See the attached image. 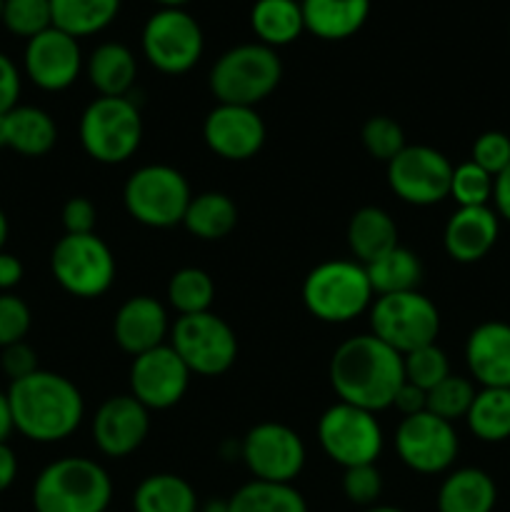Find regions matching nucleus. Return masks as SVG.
Wrapping results in <instances>:
<instances>
[{
	"label": "nucleus",
	"instance_id": "nucleus-10",
	"mask_svg": "<svg viewBox=\"0 0 510 512\" xmlns=\"http://www.w3.org/2000/svg\"><path fill=\"white\" fill-rule=\"evenodd\" d=\"M140 48L145 60L165 75H183L198 65L205 35L185 8H160L145 20Z\"/></svg>",
	"mask_w": 510,
	"mask_h": 512
},
{
	"label": "nucleus",
	"instance_id": "nucleus-8",
	"mask_svg": "<svg viewBox=\"0 0 510 512\" xmlns=\"http://www.w3.org/2000/svg\"><path fill=\"white\" fill-rule=\"evenodd\" d=\"M375 338L383 340L400 355L433 345L440 333V313L420 290L378 295L368 310Z\"/></svg>",
	"mask_w": 510,
	"mask_h": 512
},
{
	"label": "nucleus",
	"instance_id": "nucleus-1",
	"mask_svg": "<svg viewBox=\"0 0 510 512\" xmlns=\"http://www.w3.org/2000/svg\"><path fill=\"white\" fill-rule=\"evenodd\" d=\"M328 378L340 403L380 413L393 408L395 393L405 383L403 355L373 333L355 335L335 348Z\"/></svg>",
	"mask_w": 510,
	"mask_h": 512
},
{
	"label": "nucleus",
	"instance_id": "nucleus-40",
	"mask_svg": "<svg viewBox=\"0 0 510 512\" xmlns=\"http://www.w3.org/2000/svg\"><path fill=\"white\" fill-rule=\"evenodd\" d=\"M360 138H363L370 158L383 160V163H390L405 148L403 128L388 115H373V118L365 120Z\"/></svg>",
	"mask_w": 510,
	"mask_h": 512
},
{
	"label": "nucleus",
	"instance_id": "nucleus-2",
	"mask_svg": "<svg viewBox=\"0 0 510 512\" xmlns=\"http://www.w3.org/2000/svg\"><path fill=\"white\" fill-rule=\"evenodd\" d=\"M13 428L33 443H60L80 428L85 418L83 393L73 380L50 370H35L8 388Z\"/></svg>",
	"mask_w": 510,
	"mask_h": 512
},
{
	"label": "nucleus",
	"instance_id": "nucleus-29",
	"mask_svg": "<svg viewBox=\"0 0 510 512\" xmlns=\"http://www.w3.org/2000/svg\"><path fill=\"white\" fill-rule=\"evenodd\" d=\"M185 230L200 240H223L238 225V205L233 198L218 190L200 193L190 198L183 218Z\"/></svg>",
	"mask_w": 510,
	"mask_h": 512
},
{
	"label": "nucleus",
	"instance_id": "nucleus-20",
	"mask_svg": "<svg viewBox=\"0 0 510 512\" xmlns=\"http://www.w3.org/2000/svg\"><path fill=\"white\" fill-rule=\"evenodd\" d=\"M168 310L160 300L150 295H133L118 308L113 320V338L123 353L138 355L148 350L165 345V338L170 335Z\"/></svg>",
	"mask_w": 510,
	"mask_h": 512
},
{
	"label": "nucleus",
	"instance_id": "nucleus-43",
	"mask_svg": "<svg viewBox=\"0 0 510 512\" xmlns=\"http://www.w3.org/2000/svg\"><path fill=\"white\" fill-rule=\"evenodd\" d=\"M470 160L495 178L510 165V135L500 133V130H488V133L478 135L473 150H470Z\"/></svg>",
	"mask_w": 510,
	"mask_h": 512
},
{
	"label": "nucleus",
	"instance_id": "nucleus-46",
	"mask_svg": "<svg viewBox=\"0 0 510 512\" xmlns=\"http://www.w3.org/2000/svg\"><path fill=\"white\" fill-rule=\"evenodd\" d=\"M20 85H23V78H20L18 65L8 55L0 53V115H5L18 105Z\"/></svg>",
	"mask_w": 510,
	"mask_h": 512
},
{
	"label": "nucleus",
	"instance_id": "nucleus-55",
	"mask_svg": "<svg viewBox=\"0 0 510 512\" xmlns=\"http://www.w3.org/2000/svg\"><path fill=\"white\" fill-rule=\"evenodd\" d=\"M3 5H5V0H0V18H3Z\"/></svg>",
	"mask_w": 510,
	"mask_h": 512
},
{
	"label": "nucleus",
	"instance_id": "nucleus-54",
	"mask_svg": "<svg viewBox=\"0 0 510 512\" xmlns=\"http://www.w3.org/2000/svg\"><path fill=\"white\" fill-rule=\"evenodd\" d=\"M363 512H405V510L393 508V505H373V508H365Z\"/></svg>",
	"mask_w": 510,
	"mask_h": 512
},
{
	"label": "nucleus",
	"instance_id": "nucleus-44",
	"mask_svg": "<svg viewBox=\"0 0 510 512\" xmlns=\"http://www.w3.org/2000/svg\"><path fill=\"white\" fill-rule=\"evenodd\" d=\"M60 220H63V228L68 235H88L95 233V223H98V210H95V203L85 195H75L68 203L63 205V213H60Z\"/></svg>",
	"mask_w": 510,
	"mask_h": 512
},
{
	"label": "nucleus",
	"instance_id": "nucleus-34",
	"mask_svg": "<svg viewBox=\"0 0 510 512\" xmlns=\"http://www.w3.org/2000/svg\"><path fill=\"white\" fill-rule=\"evenodd\" d=\"M228 512H308V503L293 485L250 480L230 495Z\"/></svg>",
	"mask_w": 510,
	"mask_h": 512
},
{
	"label": "nucleus",
	"instance_id": "nucleus-42",
	"mask_svg": "<svg viewBox=\"0 0 510 512\" xmlns=\"http://www.w3.org/2000/svg\"><path fill=\"white\" fill-rule=\"evenodd\" d=\"M30 323H33V315H30L28 303L13 293H0V350L23 343Z\"/></svg>",
	"mask_w": 510,
	"mask_h": 512
},
{
	"label": "nucleus",
	"instance_id": "nucleus-9",
	"mask_svg": "<svg viewBox=\"0 0 510 512\" xmlns=\"http://www.w3.org/2000/svg\"><path fill=\"white\" fill-rule=\"evenodd\" d=\"M53 278L73 298L93 300L110 290L115 280V258L108 243L95 233L68 235L50 253Z\"/></svg>",
	"mask_w": 510,
	"mask_h": 512
},
{
	"label": "nucleus",
	"instance_id": "nucleus-31",
	"mask_svg": "<svg viewBox=\"0 0 510 512\" xmlns=\"http://www.w3.org/2000/svg\"><path fill=\"white\" fill-rule=\"evenodd\" d=\"M120 3L123 0H50L53 28L78 40L103 33L118 18Z\"/></svg>",
	"mask_w": 510,
	"mask_h": 512
},
{
	"label": "nucleus",
	"instance_id": "nucleus-21",
	"mask_svg": "<svg viewBox=\"0 0 510 512\" xmlns=\"http://www.w3.org/2000/svg\"><path fill=\"white\" fill-rule=\"evenodd\" d=\"M465 363L480 388H510V325L485 320L465 343Z\"/></svg>",
	"mask_w": 510,
	"mask_h": 512
},
{
	"label": "nucleus",
	"instance_id": "nucleus-41",
	"mask_svg": "<svg viewBox=\"0 0 510 512\" xmlns=\"http://www.w3.org/2000/svg\"><path fill=\"white\" fill-rule=\"evenodd\" d=\"M343 493L358 508H373L383 493V475L373 465H355L343 473Z\"/></svg>",
	"mask_w": 510,
	"mask_h": 512
},
{
	"label": "nucleus",
	"instance_id": "nucleus-14",
	"mask_svg": "<svg viewBox=\"0 0 510 512\" xmlns=\"http://www.w3.org/2000/svg\"><path fill=\"white\" fill-rule=\"evenodd\" d=\"M453 165L430 145H405L388 163V185L403 203L428 208L450 198Z\"/></svg>",
	"mask_w": 510,
	"mask_h": 512
},
{
	"label": "nucleus",
	"instance_id": "nucleus-3",
	"mask_svg": "<svg viewBox=\"0 0 510 512\" xmlns=\"http://www.w3.org/2000/svg\"><path fill=\"white\" fill-rule=\"evenodd\" d=\"M113 480L90 458H60L33 483L35 512H108Z\"/></svg>",
	"mask_w": 510,
	"mask_h": 512
},
{
	"label": "nucleus",
	"instance_id": "nucleus-37",
	"mask_svg": "<svg viewBox=\"0 0 510 512\" xmlns=\"http://www.w3.org/2000/svg\"><path fill=\"white\" fill-rule=\"evenodd\" d=\"M0 23L5 25L8 33L18 35V38H35V35L53 28L50 0H5Z\"/></svg>",
	"mask_w": 510,
	"mask_h": 512
},
{
	"label": "nucleus",
	"instance_id": "nucleus-53",
	"mask_svg": "<svg viewBox=\"0 0 510 512\" xmlns=\"http://www.w3.org/2000/svg\"><path fill=\"white\" fill-rule=\"evenodd\" d=\"M153 3H158L160 8H183L190 0H153Z\"/></svg>",
	"mask_w": 510,
	"mask_h": 512
},
{
	"label": "nucleus",
	"instance_id": "nucleus-33",
	"mask_svg": "<svg viewBox=\"0 0 510 512\" xmlns=\"http://www.w3.org/2000/svg\"><path fill=\"white\" fill-rule=\"evenodd\" d=\"M470 433L483 443L510 438V388H480L465 415Z\"/></svg>",
	"mask_w": 510,
	"mask_h": 512
},
{
	"label": "nucleus",
	"instance_id": "nucleus-30",
	"mask_svg": "<svg viewBox=\"0 0 510 512\" xmlns=\"http://www.w3.org/2000/svg\"><path fill=\"white\" fill-rule=\"evenodd\" d=\"M135 512H198L193 485L173 473H155L140 480L133 493Z\"/></svg>",
	"mask_w": 510,
	"mask_h": 512
},
{
	"label": "nucleus",
	"instance_id": "nucleus-12",
	"mask_svg": "<svg viewBox=\"0 0 510 512\" xmlns=\"http://www.w3.org/2000/svg\"><path fill=\"white\" fill-rule=\"evenodd\" d=\"M170 345L190 373L218 378L238 360V338L233 328L215 313L180 315L170 328Z\"/></svg>",
	"mask_w": 510,
	"mask_h": 512
},
{
	"label": "nucleus",
	"instance_id": "nucleus-22",
	"mask_svg": "<svg viewBox=\"0 0 510 512\" xmlns=\"http://www.w3.org/2000/svg\"><path fill=\"white\" fill-rule=\"evenodd\" d=\"M498 213L488 205L480 208H458L448 218L443 230L445 253L455 263H478L498 243Z\"/></svg>",
	"mask_w": 510,
	"mask_h": 512
},
{
	"label": "nucleus",
	"instance_id": "nucleus-18",
	"mask_svg": "<svg viewBox=\"0 0 510 512\" xmlns=\"http://www.w3.org/2000/svg\"><path fill=\"white\" fill-rule=\"evenodd\" d=\"M263 118L255 108L218 103L203 123V140L218 158L243 163L255 158L265 145Z\"/></svg>",
	"mask_w": 510,
	"mask_h": 512
},
{
	"label": "nucleus",
	"instance_id": "nucleus-49",
	"mask_svg": "<svg viewBox=\"0 0 510 512\" xmlns=\"http://www.w3.org/2000/svg\"><path fill=\"white\" fill-rule=\"evenodd\" d=\"M493 203L498 218H505L510 223V165L503 173L495 175L493 180Z\"/></svg>",
	"mask_w": 510,
	"mask_h": 512
},
{
	"label": "nucleus",
	"instance_id": "nucleus-19",
	"mask_svg": "<svg viewBox=\"0 0 510 512\" xmlns=\"http://www.w3.org/2000/svg\"><path fill=\"white\" fill-rule=\"evenodd\" d=\"M150 433V410L133 395H113L93 418V443L108 458H128Z\"/></svg>",
	"mask_w": 510,
	"mask_h": 512
},
{
	"label": "nucleus",
	"instance_id": "nucleus-45",
	"mask_svg": "<svg viewBox=\"0 0 510 512\" xmlns=\"http://www.w3.org/2000/svg\"><path fill=\"white\" fill-rule=\"evenodd\" d=\"M0 368H3V373L8 375L10 383H15V380H23L28 378V375H33L38 368V355H35V350L30 348L28 343H15V345H8V348H3V353H0Z\"/></svg>",
	"mask_w": 510,
	"mask_h": 512
},
{
	"label": "nucleus",
	"instance_id": "nucleus-17",
	"mask_svg": "<svg viewBox=\"0 0 510 512\" xmlns=\"http://www.w3.org/2000/svg\"><path fill=\"white\" fill-rule=\"evenodd\" d=\"M23 68L30 83L45 93L68 90L85 68L78 38L58 28H48L25 43Z\"/></svg>",
	"mask_w": 510,
	"mask_h": 512
},
{
	"label": "nucleus",
	"instance_id": "nucleus-51",
	"mask_svg": "<svg viewBox=\"0 0 510 512\" xmlns=\"http://www.w3.org/2000/svg\"><path fill=\"white\" fill-rule=\"evenodd\" d=\"M13 413H10L8 393L0 390V443H8L10 433H13Z\"/></svg>",
	"mask_w": 510,
	"mask_h": 512
},
{
	"label": "nucleus",
	"instance_id": "nucleus-15",
	"mask_svg": "<svg viewBox=\"0 0 510 512\" xmlns=\"http://www.w3.org/2000/svg\"><path fill=\"white\" fill-rule=\"evenodd\" d=\"M460 440L455 425L433 413H418L400 420L395 430V453L405 468L420 475H440L453 468Z\"/></svg>",
	"mask_w": 510,
	"mask_h": 512
},
{
	"label": "nucleus",
	"instance_id": "nucleus-32",
	"mask_svg": "<svg viewBox=\"0 0 510 512\" xmlns=\"http://www.w3.org/2000/svg\"><path fill=\"white\" fill-rule=\"evenodd\" d=\"M365 273L373 285L375 298L378 295L408 293V290H418L420 280H423V263L413 250L395 245L393 250L365 265Z\"/></svg>",
	"mask_w": 510,
	"mask_h": 512
},
{
	"label": "nucleus",
	"instance_id": "nucleus-50",
	"mask_svg": "<svg viewBox=\"0 0 510 512\" xmlns=\"http://www.w3.org/2000/svg\"><path fill=\"white\" fill-rule=\"evenodd\" d=\"M15 478H18V458L8 443H0V493H5Z\"/></svg>",
	"mask_w": 510,
	"mask_h": 512
},
{
	"label": "nucleus",
	"instance_id": "nucleus-7",
	"mask_svg": "<svg viewBox=\"0 0 510 512\" xmlns=\"http://www.w3.org/2000/svg\"><path fill=\"white\" fill-rule=\"evenodd\" d=\"M190 185L173 165H143L135 170L123 188V205L135 223L145 228H175L183 225L188 210Z\"/></svg>",
	"mask_w": 510,
	"mask_h": 512
},
{
	"label": "nucleus",
	"instance_id": "nucleus-4",
	"mask_svg": "<svg viewBox=\"0 0 510 512\" xmlns=\"http://www.w3.org/2000/svg\"><path fill=\"white\" fill-rule=\"evenodd\" d=\"M373 300V285L358 260H325L303 280V303L320 323H350L370 310Z\"/></svg>",
	"mask_w": 510,
	"mask_h": 512
},
{
	"label": "nucleus",
	"instance_id": "nucleus-27",
	"mask_svg": "<svg viewBox=\"0 0 510 512\" xmlns=\"http://www.w3.org/2000/svg\"><path fill=\"white\" fill-rule=\"evenodd\" d=\"M395 245H400L398 225L383 208L368 205V208L355 210L348 223V248L353 260L368 265L393 250Z\"/></svg>",
	"mask_w": 510,
	"mask_h": 512
},
{
	"label": "nucleus",
	"instance_id": "nucleus-25",
	"mask_svg": "<svg viewBox=\"0 0 510 512\" xmlns=\"http://www.w3.org/2000/svg\"><path fill=\"white\" fill-rule=\"evenodd\" d=\"M305 30L320 40H348L370 15V0H300Z\"/></svg>",
	"mask_w": 510,
	"mask_h": 512
},
{
	"label": "nucleus",
	"instance_id": "nucleus-52",
	"mask_svg": "<svg viewBox=\"0 0 510 512\" xmlns=\"http://www.w3.org/2000/svg\"><path fill=\"white\" fill-rule=\"evenodd\" d=\"M8 233H10L8 218H5L3 208H0V253H3V248H5V240H8Z\"/></svg>",
	"mask_w": 510,
	"mask_h": 512
},
{
	"label": "nucleus",
	"instance_id": "nucleus-26",
	"mask_svg": "<svg viewBox=\"0 0 510 512\" xmlns=\"http://www.w3.org/2000/svg\"><path fill=\"white\" fill-rule=\"evenodd\" d=\"M498 503L495 480L480 468L450 470L438 488V512H493Z\"/></svg>",
	"mask_w": 510,
	"mask_h": 512
},
{
	"label": "nucleus",
	"instance_id": "nucleus-23",
	"mask_svg": "<svg viewBox=\"0 0 510 512\" xmlns=\"http://www.w3.org/2000/svg\"><path fill=\"white\" fill-rule=\"evenodd\" d=\"M58 143V125L35 105H15L0 115V148H10L25 158L48 155Z\"/></svg>",
	"mask_w": 510,
	"mask_h": 512
},
{
	"label": "nucleus",
	"instance_id": "nucleus-5",
	"mask_svg": "<svg viewBox=\"0 0 510 512\" xmlns=\"http://www.w3.org/2000/svg\"><path fill=\"white\" fill-rule=\"evenodd\" d=\"M283 80L278 53L263 43H243L225 50L210 68V93L225 105L255 108L275 93Z\"/></svg>",
	"mask_w": 510,
	"mask_h": 512
},
{
	"label": "nucleus",
	"instance_id": "nucleus-16",
	"mask_svg": "<svg viewBox=\"0 0 510 512\" xmlns=\"http://www.w3.org/2000/svg\"><path fill=\"white\" fill-rule=\"evenodd\" d=\"M190 370L183 363L173 345L165 343L160 348L133 358L130 365V395L148 410L175 408L185 398L190 385Z\"/></svg>",
	"mask_w": 510,
	"mask_h": 512
},
{
	"label": "nucleus",
	"instance_id": "nucleus-13",
	"mask_svg": "<svg viewBox=\"0 0 510 512\" xmlns=\"http://www.w3.org/2000/svg\"><path fill=\"white\" fill-rule=\"evenodd\" d=\"M240 455L253 480L293 485V480L303 473L308 450L293 428L268 420V423L253 425L245 433Z\"/></svg>",
	"mask_w": 510,
	"mask_h": 512
},
{
	"label": "nucleus",
	"instance_id": "nucleus-35",
	"mask_svg": "<svg viewBox=\"0 0 510 512\" xmlns=\"http://www.w3.org/2000/svg\"><path fill=\"white\" fill-rule=\"evenodd\" d=\"M215 298V283L205 270L180 268L168 280V303L178 315L208 313Z\"/></svg>",
	"mask_w": 510,
	"mask_h": 512
},
{
	"label": "nucleus",
	"instance_id": "nucleus-38",
	"mask_svg": "<svg viewBox=\"0 0 510 512\" xmlns=\"http://www.w3.org/2000/svg\"><path fill=\"white\" fill-rule=\"evenodd\" d=\"M493 175L485 173L480 165L473 160L460 163L453 168V180H450V198L460 205V208H480L493 200Z\"/></svg>",
	"mask_w": 510,
	"mask_h": 512
},
{
	"label": "nucleus",
	"instance_id": "nucleus-28",
	"mask_svg": "<svg viewBox=\"0 0 510 512\" xmlns=\"http://www.w3.org/2000/svg\"><path fill=\"white\" fill-rule=\"evenodd\" d=\"M250 28L258 43L283 48L305 33L300 0H255L250 8Z\"/></svg>",
	"mask_w": 510,
	"mask_h": 512
},
{
	"label": "nucleus",
	"instance_id": "nucleus-48",
	"mask_svg": "<svg viewBox=\"0 0 510 512\" xmlns=\"http://www.w3.org/2000/svg\"><path fill=\"white\" fill-rule=\"evenodd\" d=\"M23 263L13 253H0V293H10L23 280Z\"/></svg>",
	"mask_w": 510,
	"mask_h": 512
},
{
	"label": "nucleus",
	"instance_id": "nucleus-47",
	"mask_svg": "<svg viewBox=\"0 0 510 512\" xmlns=\"http://www.w3.org/2000/svg\"><path fill=\"white\" fill-rule=\"evenodd\" d=\"M425 405H428V393H425V390H420L418 385L408 383V380L400 385V390L395 393V400H393V408L398 410L403 418L425 413Z\"/></svg>",
	"mask_w": 510,
	"mask_h": 512
},
{
	"label": "nucleus",
	"instance_id": "nucleus-24",
	"mask_svg": "<svg viewBox=\"0 0 510 512\" xmlns=\"http://www.w3.org/2000/svg\"><path fill=\"white\" fill-rule=\"evenodd\" d=\"M85 75L100 98H128L138 78V60L123 43H100L85 60Z\"/></svg>",
	"mask_w": 510,
	"mask_h": 512
},
{
	"label": "nucleus",
	"instance_id": "nucleus-6",
	"mask_svg": "<svg viewBox=\"0 0 510 512\" xmlns=\"http://www.w3.org/2000/svg\"><path fill=\"white\" fill-rule=\"evenodd\" d=\"M78 135L88 158L120 165L143 143V118L130 98H95L80 115Z\"/></svg>",
	"mask_w": 510,
	"mask_h": 512
},
{
	"label": "nucleus",
	"instance_id": "nucleus-11",
	"mask_svg": "<svg viewBox=\"0 0 510 512\" xmlns=\"http://www.w3.org/2000/svg\"><path fill=\"white\" fill-rule=\"evenodd\" d=\"M318 443L335 465L348 470L373 465L383 453L385 438L375 413L338 400L320 415Z\"/></svg>",
	"mask_w": 510,
	"mask_h": 512
},
{
	"label": "nucleus",
	"instance_id": "nucleus-39",
	"mask_svg": "<svg viewBox=\"0 0 510 512\" xmlns=\"http://www.w3.org/2000/svg\"><path fill=\"white\" fill-rule=\"evenodd\" d=\"M403 373L408 383L418 385L420 390L428 393L430 388H435L440 380L450 375L448 355H445L443 348H438V343L425 345V348L403 355Z\"/></svg>",
	"mask_w": 510,
	"mask_h": 512
},
{
	"label": "nucleus",
	"instance_id": "nucleus-36",
	"mask_svg": "<svg viewBox=\"0 0 510 512\" xmlns=\"http://www.w3.org/2000/svg\"><path fill=\"white\" fill-rule=\"evenodd\" d=\"M475 393L478 390H475V385L468 378L450 373L448 378L440 380L435 388L428 390V405H425V410L438 415V418L448 420V423H455V420L468 415Z\"/></svg>",
	"mask_w": 510,
	"mask_h": 512
}]
</instances>
